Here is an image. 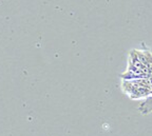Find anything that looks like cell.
Returning a JSON list of instances; mask_svg holds the SVG:
<instances>
[{
  "label": "cell",
  "mask_w": 152,
  "mask_h": 136,
  "mask_svg": "<svg viewBox=\"0 0 152 136\" xmlns=\"http://www.w3.org/2000/svg\"><path fill=\"white\" fill-rule=\"evenodd\" d=\"M121 87L124 92L133 99L146 97L152 92V82L148 78L124 80Z\"/></svg>",
  "instance_id": "obj_1"
}]
</instances>
